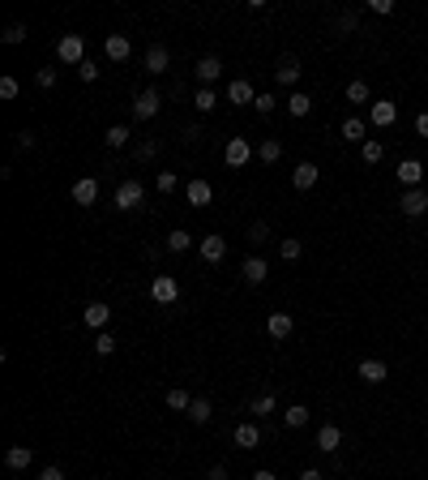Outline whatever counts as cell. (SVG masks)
<instances>
[{"instance_id": "obj_1", "label": "cell", "mask_w": 428, "mask_h": 480, "mask_svg": "<svg viewBox=\"0 0 428 480\" xmlns=\"http://www.w3.org/2000/svg\"><path fill=\"white\" fill-rule=\"evenodd\" d=\"M56 56H60V65H82L86 60V39L82 35H60L56 39Z\"/></svg>"}, {"instance_id": "obj_2", "label": "cell", "mask_w": 428, "mask_h": 480, "mask_svg": "<svg viewBox=\"0 0 428 480\" xmlns=\"http://www.w3.org/2000/svg\"><path fill=\"white\" fill-rule=\"evenodd\" d=\"M163 108V94L159 90H137L133 94V120H155Z\"/></svg>"}, {"instance_id": "obj_3", "label": "cell", "mask_w": 428, "mask_h": 480, "mask_svg": "<svg viewBox=\"0 0 428 480\" xmlns=\"http://www.w3.org/2000/svg\"><path fill=\"white\" fill-rule=\"evenodd\" d=\"M150 296H155L159 305H176V300H180V283H176L171 274H155V279H150Z\"/></svg>"}, {"instance_id": "obj_4", "label": "cell", "mask_w": 428, "mask_h": 480, "mask_svg": "<svg viewBox=\"0 0 428 480\" xmlns=\"http://www.w3.org/2000/svg\"><path fill=\"white\" fill-rule=\"evenodd\" d=\"M142 197H146L142 181H124V185L116 189V210H137V206H142Z\"/></svg>"}, {"instance_id": "obj_5", "label": "cell", "mask_w": 428, "mask_h": 480, "mask_svg": "<svg viewBox=\"0 0 428 480\" xmlns=\"http://www.w3.org/2000/svg\"><path fill=\"white\" fill-rule=\"evenodd\" d=\"M398 206H402V215H407V219H424V215H428V193H424V189H407Z\"/></svg>"}, {"instance_id": "obj_6", "label": "cell", "mask_w": 428, "mask_h": 480, "mask_svg": "<svg viewBox=\"0 0 428 480\" xmlns=\"http://www.w3.org/2000/svg\"><path fill=\"white\" fill-rule=\"evenodd\" d=\"M253 155H257V150L248 146L244 138H232V142H228V150H223V159H228V167H244V163L253 159Z\"/></svg>"}, {"instance_id": "obj_7", "label": "cell", "mask_w": 428, "mask_h": 480, "mask_svg": "<svg viewBox=\"0 0 428 480\" xmlns=\"http://www.w3.org/2000/svg\"><path fill=\"white\" fill-rule=\"evenodd\" d=\"M291 331H296V317H291V313H270V317H266V335H270V339L283 343V339H291Z\"/></svg>"}, {"instance_id": "obj_8", "label": "cell", "mask_w": 428, "mask_h": 480, "mask_svg": "<svg viewBox=\"0 0 428 480\" xmlns=\"http://www.w3.org/2000/svg\"><path fill=\"white\" fill-rule=\"evenodd\" d=\"M228 104H236V108L248 104V108H253V104H257V90L248 86L244 78H232V82H228Z\"/></svg>"}, {"instance_id": "obj_9", "label": "cell", "mask_w": 428, "mask_h": 480, "mask_svg": "<svg viewBox=\"0 0 428 480\" xmlns=\"http://www.w3.org/2000/svg\"><path fill=\"white\" fill-rule=\"evenodd\" d=\"M197 254L214 266V262L228 258V240H223V236H201V240H197Z\"/></svg>"}, {"instance_id": "obj_10", "label": "cell", "mask_w": 428, "mask_h": 480, "mask_svg": "<svg viewBox=\"0 0 428 480\" xmlns=\"http://www.w3.org/2000/svg\"><path fill=\"white\" fill-rule=\"evenodd\" d=\"M240 274H244V283H253V288H257V283H266V279H270V266H266V258H257V254H253V258H244Z\"/></svg>"}, {"instance_id": "obj_11", "label": "cell", "mask_w": 428, "mask_h": 480, "mask_svg": "<svg viewBox=\"0 0 428 480\" xmlns=\"http://www.w3.org/2000/svg\"><path fill=\"white\" fill-rule=\"evenodd\" d=\"M360 377H364V382L368 386H382L386 382V377H390V369H386V361H377V356H368V361H360V369H356Z\"/></svg>"}, {"instance_id": "obj_12", "label": "cell", "mask_w": 428, "mask_h": 480, "mask_svg": "<svg viewBox=\"0 0 428 480\" xmlns=\"http://www.w3.org/2000/svg\"><path fill=\"white\" fill-rule=\"evenodd\" d=\"M108 317H112V309L103 305V300H90V305L82 309V322L90 326V331H103V326H108Z\"/></svg>"}, {"instance_id": "obj_13", "label": "cell", "mask_w": 428, "mask_h": 480, "mask_svg": "<svg viewBox=\"0 0 428 480\" xmlns=\"http://www.w3.org/2000/svg\"><path fill=\"white\" fill-rule=\"evenodd\" d=\"M103 52H108V60H129L133 56V39L129 35H108Z\"/></svg>"}, {"instance_id": "obj_14", "label": "cell", "mask_w": 428, "mask_h": 480, "mask_svg": "<svg viewBox=\"0 0 428 480\" xmlns=\"http://www.w3.org/2000/svg\"><path fill=\"white\" fill-rule=\"evenodd\" d=\"M317 176H321L317 163H296V172H291V189H300V193L313 189V185H317Z\"/></svg>"}, {"instance_id": "obj_15", "label": "cell", "mask_w": 428, "mask_h": 480, "mask_svg": "<svg viewBox=\"0 0 428 480\" xmlns=\"http://www.w3.org/2000/svg\"><path fill=\"white\" fill-rule=\"evenodd\" d=\"M31 463H35V450H31V446H9V450H5V467H9V472H26Z\"/></svg>"}, {"instance_id": "obj_16", "label": "cell", "mask_w": 428, "mask_h": 480, "mask_svg": "<svg viewBox=\"0 0 428 480\" xmlns=\"http://www.w3.org/2000/svg\"><path fill=\"white\" fill-rule=\"evenodd\" d=\"M420 181H424V163H420V159H402V163H398V185L420 189Z\"/></svg>"}, {"instance_id": "obj_17", "label": "cell", "mask_w": 428, "mask_h": 480, "mask_svg": "<svg viewBox=\"0 0 428 480\" xmlns=\"http://www.w3.org/2000/svg\"><path fill=\"white\" fill-rule=\"evenodd\" d=\"M368 120L377 124V129H390V124L398 120V108L390 104V99H382V104H373V108H368Z\"/></svg>"}, {"instance_id": "obj_18", "label": "cell", "mask_w": 428, "mask_h": 480, "mask_svg": "<svg viewBox=\"0 0 428 480\" xmlns=\"http://www.w3.org/2000/svg\"><path fill=\"white\" fill-rule=\"evenodd\" d=\"M185 197H189V206H210L214 189H210V181H189V185H185Z\"/></svg>"}, {"instance_id": "obj_19", "label": "cell", "mask_w": 428, "mask_h": 480, "mask_svg": "<svg viewBox=\"0 0 428 480\" xmlns=\"http://www.w3.org/2000/svg\"><path fill=\"white\" fill-rule=\"evenodd\" d=\"M73 201H78V206H94L99 201V181L94 176H82V181L73 185Z\"/></svg>"}, {"instance_id": "obj_20", "label": "cell", "mask_w": 428, "mask_h": 480, "mask_svg": "<svg viewBox=\"0 0 428 480\" xmlns=\"http://www.w3.org/2000/svg\"><path fill=\"white\" fill-rule=\"evenodd\" d=\"M219 78H223V60H219V56H201V60H197V82L210 86V82H219Z\"/></svg>"}, {"instance_id": "obj_21", "label": "cell", "mask_w": 428, "mask_h": 480, "mask_svg": "<svg viewBox=\"0 0 428 480\" xmlns=\"http://www.w3.org/2000/svg\"><path fill=\"white\" fill-rule=\"evenodd\" d=\"M339 446H343L339 424H321V429H317V450H321V454H334Z\"/></svg>"}, {"instance_id": "obj_22", "label": "cell", "mask_w": 428, "mask_h": 480, "mask_svg": "<svg viewBox=\"0 0 428 480\" xmlns=\"http://www.w3.org/2000/svg\"><path fill=\"white\" fill-rule=\"evenodd\" d=\"M232 438H236V446H240V450H257V446H262V429H257L253 420H248V424H240V429H236Z\"/></svg>"}, {"instance_id": "obj_23", "label": "cell", "mask_w": 428, "mask_h": 480, "mask_svg": "<svg viewBox=\"0 0 428 480\" xmlns=\"http://www.w3.org/2000/svg\"><path fill=\"white\" fill-rule=\"evenodd\" d=\"M274 78H279L283 86H300V60H296V56H283L279 69H274Z\"/></svg>"}, {"instance_id": "obj_24", "label": "cell", "mask_w": 428, "mask_h": 480, "mask_svg": "<svg viewBox=\"0 0 428 480\" xmlns=\"http://www.w3.org/2000/svg\"><path fill=\"white\" fill-rule=\"evenodd\" d=\"M167 65H171L167 47H163V43H155V47L146 52V73H167Z\"/></svg>"}, {"instance_id": "obj_25", "label": "cell", "mask_w": 428, "mask_h": 480, "mask_svg": "<svg viewBox=\"0 0 428 480\" xmlns=\"http://www.w3.org/2000/svg\"><path fill=\"white\" fill-rule=\"evenodd\" d=\"M287 112H291L296 120H305V116L313 112V99H309L305 90H291V94H287Z\"/></svg>"}, {"instance_id": "obj_26", "label": "cell", "mask_w": 428, "mask_h": 480, "mask_svg": "<svg viewBox=\"0 0 428 480\" xmlns=\"http://www.w3.org/2000/svg\"><path fill=\"white\" fill-rule=\"evenodd\" d=\"M364 133H368V124H364L360 116H347V120H343V138H347V142H360V146H364V142H368Z\"/></svg>"}, {"instance_id": "obj_27", "label": "cell", "mask_w": 428, "mask_h": 480, "mask_svg": "<svg viewBox=\"0 0 428 480\" xmlns=\"http://www.w3.org/2000/svg\"><path fill=\"white\" fill-rule=\"evenodd\" d=\"M257 159H262L266 167H270V163H279V159H283V142H279V138H266V142L257 146Z\"/></svg>"}, {"instance_id": "obj_28", "label": "cell", "mask_w": 428, "mask_h": 480, "mask_svg": "<svg viewBox=\"0 0 428 480\" xmlns=\"http://www.w3.org/2000/svg\"><path fill=\"white\" fill-rule=\"evenodd\" d=\"M185 416H189L193 424H206V420L214 416V403H210V399H193V403H189V412H185Z\"/></svg>"}, {"instance_id": "obj_29", "label": "cell", "mask_w": 428, "mask_h": 480, "mask_svg": "<svg viewBox=\"0 0 428 480\" xmlns=\"http://www.w3.org/2000/svg\"><path fill=\"white\" fill-rule=\"evenodd\" d=\"M360 159H364V167H377V163L386 159V146L377 142V138H368V142L360 146Z\"/></svg>"}, {"instance_id": "obj_30", "label": "cell", "mask_w": 428, "mask_h": 480, "mask_svg": "<svg viewBox=\"0 0 428 480\" xmlns=\"http://www.w3.org/2000/svg\"><path fill=\"white\" fill-rule=\"evenodd\" d=\"M309 416H313V412L305 408V403H291V408L283 412V424H287V429H305V424H309Z\"/></svg>"}, {"instance_id": "obj_31", "label": "cell", "mask_w": 428, "mask_h": 480, "mask_svg": "<svg viewBox=\"0 0 428 480\" xmlns=\"http://www.w3.org/2000/svg\"><path fill=\"white\" fill-rule=\"evenodd\" d=\"M171 254H185V249H193V236L185 232V227H176V232H167V240H163Z\"/></svg>"}, {"instance_id": "obj_32", "label": "cell", "mask_w": 428, "mask_h": 480, "mask_svg": "<svg viewBox=\"0 0 428 480\" xmlns=\"http://www.w3.org/2000/svg\"><path fill=\"white\" fill-rule=\"evenodd\" d=\"M163 403H167V408H171V412H189V403H193V395H189V390H180V386H176V390H167V395H163Z\"/></svg>"}, {"instance_id": "obj_33", "label": "cell", "mask_w": 428, "mask_h": 480, "mask_svg": "<svg viewBox=\"0 0 428 480\" xmlns=\"http://www.w3.org/2000/svg\"><path fill=\"white\" fill-rule=\"evenodd\" d=\"M193 104H197V112H214V108H219V94H214L210 86H197V94H193Z\"/></svg>"}, {"instance_id": "obj_34", "label": "cell", "mask_w": 428, "mask_h": 480, "mask_svg": "<svg viewBox=\"0 0 428 480\" xmlns=\"http://www.w3.org/2000/svg\"><path fill=\"white\" fill-rule=\"evenodd\" d=\"M103 142H108L112 150H120V146H129V129H124V124H112V129L103 133Z\"/></svg>"}, {"instance_id": "obj_35", "label": "cell", "mask_w": 428, "mask_h": 480, "mask_svg": "<svg viewBox=\"0 0 428 480\" xmlns=\"http://www.w3.org/2000/svg\"><path fill=\"white\" fill-rule=\"evenodd\" d=\"M274 408H279V403H274V395H257L253 403H248V412H253V416H270Z\"/></svg>"}, {"instance_id": "obj_36", "label": "cell", "mask_w": 428, "mask_h": 480, "mask_svg": "<svg viewBox=\"0 0 428 480\" xmlns=\"http://www.w3.org/2000/svg\"><path fill=\"white\" fill-rule=\"evenodd\" d=\"M155 185H159V193H176V189H180V176H176V172H159Z\"/></svg>"}, {"instance_id": "obj_37", "label": "cell", "mask_w": 428, "mask_h": 480, "mask_svg": "<svg viewBox=\"0 0 428 480\" xmlns=\"http://www.w3.org/2000/svg\"><path fill=\"white\" fill-rule=\"evenodd\" d=\"M94 351H99V356H112V351H116V335L99 331V335H94Z\"/></svg>"}, {"instance_id": "obj_38", "label": "cell", "mask_w": 428, "mask_h": 480, "mask_svg": "<svg viewBox=\"0 0 428 480\" xmlns=\"http://www.w3.org/2000/svg\"><path fill=\"white\" fill-rule=\"evenodd\" d=\"M347 104H368V82H351L347 86Z\"/></svg>"}, {"instance_id": "obj_39", "label": "cell", "mask_w": 428, "mask_h": 480, "mask_svg": "<svg viewBox=\"0 0 428 480\" xmlns=\"http://www.w3.org/2000/svg\"><path fill=\"white\" fill-rule=\"evenodd\" d=\"M279 254H283V262H300L305 245H300V240H283V245H279Z\"/></svg>"}, {"instance_id": "obj_40", "label": "cell", "mask_w": 428, "mask_h": 480, "mask_svg": "<svg viewBox=\"0 0 428 480\" xmlns=\"http://www.w3.org/2000/svg\"><path fill=\"white\" fill-rule=\"evenodd\" d=\"M0 39H5L9 47H17L22 39H26V26H22V22H13V26H5V35H0Z\"/></svg>"}, {"instance_id": "obj_41", "label": "cell", "mask_w": 428, "mask_h": 480, "mask_svg": "<svg viewBox=\"0 0 428 480\" xmlns=\"http://www.w3.org/2000/svg\"><path fill=\"white\" fill-rule=\"evenodd\" d=\"M356 22H360L356 13H339V22H334V31H339V35H351V31H356Z\"/></svg>"}, {"instance_id": "obj_42", "label": "cell", "mask_w": 428, "mask_h": 480, "mask_svg": "<svg viewBox=\"0 0 428 480\" xmlns=\"http://www.w3.org/2000/svg\"><path fill=\"white\" fill-rule=\"evenodd\" d=\"M253 108H257V112H262V116H270V112H274V108H279V99H274V94H270V90H266V94H257V104H253Z\"/></svg>"}, {"instance_id": "obj_43", "label": "cell", "mask_w": 428, "mask_h": 480, "mask_svg": "<svg viewBox=\"0 0 428 480\" xmlns=\"http://www.w3.org/2000/svg\"><path fill=\"white\" fill-rule=\"evenodd\" d=\"M133 155H137L142 163H150V159H155V155H159V142H142V146L133 150Z\"/></svg>"}, {"instance_id": "obj_44", "label": "cell", "mask_w": 428, "mask_h": 480, "mask_svg": "<svg viewBox=\"0 0 428 480\" xmlns=\"http://www.w3.org/2000/svg\"><path fill=\"white\" fill-rule=\"evenodd\" d=\"M35 82H39L43 90H52V86H56V69H39V73H35Z\"/></svg>"}, {"instance_id": "obj_45", "label": "cell", "mask_w": 428, "mask_h": 480, "mask_svg": "<svg viewBox=\"0 0 428 480\" xmlns=\"http://www.w3.org/2000/svg\"><path fill=\"white\" fill-rule=\"evenodd\" d=\"M248 240H253V245L270 240V227H266V223H253V227H248Z\"/></svg>"}, {"instance_id": "obj_46", "label": "cell", "mask_w": 428, "mask_h": 480, "mask_svg": "<svg viewBox=\"0 0 428 480\" xmlns=\"http://www.w3.org/2000/svg\"><path fill=\"white\" fill-rule=\"evenodd\" d=\"M78 78H82V82H94V78H99V69H94V60H82V65H78Z\"/></svg>"}, {"instance_id": "obj_47", "label": "cell", "mask_w": 428, "mask_h": 480, "mask_svg": "<svg viewBox=\"0 0 428 480\" xmlns=\"http://www.w3.org/2000/svg\"><path fill=\"white\" fill-rule=\"evenodd\" d=\"M0 99H17V78H0Z\"/></svg>"}, {"instance_id": "obj_48", "label": "cell", "mask_w": 428, "mask_h": 480, "mask_svg": "<svg viewBox=\"0 0 428 480\" xmlns=\"http://www.w3.org/2000/svg\"><path fill=\"white\" fill-rule=\"evenodd\" d=\"M31 146H35V133L22 129V133H17V150H31Z\"/></svg>"}, {"instance_id": "obj_49", "label": "cell", "mask_w": 428, "mask_h": 480, "mask_svg": "<svg viewBox=\"0 0 428 480\" xmlns=\"http://www.w3.org/2000/svg\"><path fill=\"white\" fill-rule=\"evenodd\" d=\"M368 9H373V13H382V17H386V13H390L394 5H390V0H368Z\"/></svg>"}, {"instance_id": "obj_50", "label": "cell", "mask_w": 428, "mask_h": 480, "mask_svg": "<svg viewBox=\"0 0 428 480\" xmlns=\"http://www.w3.org/2000/svg\"><path fill=\"white\" fill-rule=\"evenodd\" d=\"M206 480H228V467H223V463H214V467L206 472Z\"/></svg>"}, {"instance_id": "obj_51", "label": "cell", "mask_w": 428, "mask_h": 480, "mask_svg": "<svg viewBox=\"0 0 428 480\" xmlns=\"http://www.w3.org/2000/svg\"><path fill=\"white\" fill-rule=\"evenodd\" d=\"M416 133H420V138H428V112H420V116H416Z\"/></svg>"}, {"instance_id": "obj_52", "label": "cell", "mask_w": 428, "mask_h": 480, "mask_svg": "<svg viewBox=\"0 0 428 480\" xmlns=\"http://www.w3.org/2000/svg\"><path fill=\"white\" fill-rule=\"evenodd\" d=\"M39 480H65V472H60V467H43Z\"/></svg>"}, {"instance_id": "obj_53", "label": "cell", "mask_w": 428, "mask_h": 480, "mask_svg": "<svg viewBox=\"0 0 428 480\" xmlns=\"http://www.w3.org/2000/svg\"><path fill=\"white\" fill-rule=\"evenodd\" d=\"M300 480H325V476H321L317 467H305V472H300Z\"/></svg>"}, {"instance_id": "obj_54", "label": "cell", "mask_w": 428, "mask_h": 480, "mask_svg": "<svg viewBox=\"0 0 428 480\" xmlns=\"http://www.w3.org/2000/svg\"><path fill=\"white\" fill-rule=\"evenodd\" d=\"M253 480H279V476H274V472H266V467H262V472H253Z\"/></svg>"}]
</instances>
